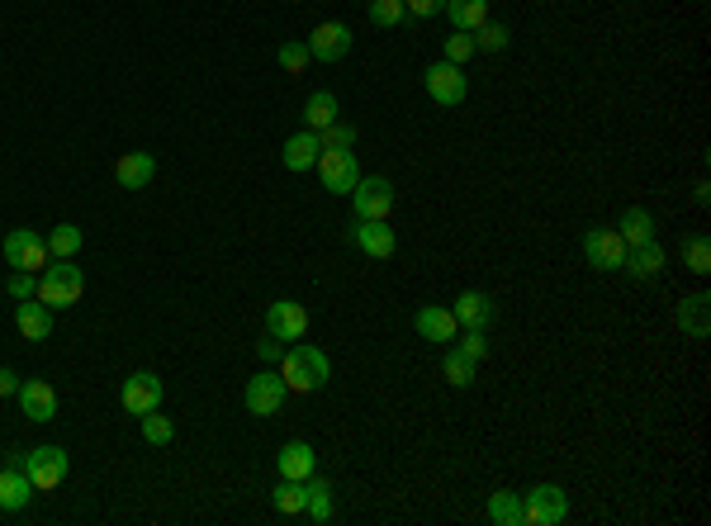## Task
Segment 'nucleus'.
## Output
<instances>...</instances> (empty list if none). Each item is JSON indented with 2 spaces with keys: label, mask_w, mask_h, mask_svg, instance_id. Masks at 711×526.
I'll list each match as a JSON object with an SVG mask.
<instances>
[{
  "label": "nucleus",
  "mask_w": 711,
  "mask_h": 526,
  "mask_svg": "<svg viewBox=\"0 0 711 526\" xmlns=\"http://www.w3.org/2000/svg\"><path fill=\"white\" fill-rule=\"evenodd\" d=\"M422 81H427V95H432L437 105H446V109L460 105V100H465V91H470L465 72H460L456 62H446V57H441V62H432V67L422 72Z\"/></svg>",
  "instance_id": "1a4fd4ad"
},
{
  "label": "nucleus",
  "mask_w": 711,
  "mask_h": 526,
  "mask_svg": "<svg viewBox=\"0 0 711 526\" xmlns=\"http://www.w3.org/2000/svg\"><path fill=\"white\" fill-rule=\"evenodd\" d=\"M489 517L498 526H527L522 522V493H508V489H498L489 498Z\"/></svg>",
  "instance_id": "c756f323"
},
{
  "label": "nucleus",
  "mask_w": 711,
  "mask_h": 526,
  "mask_svg": "<svg viewBox=\"0 0 711 526\" xmlns=\"http://www.w3.org/2000/svg\"><path fill=\"white\" fill-rule=\"evenodd\" d=\"M403 10H408V15H418V19H432V15L446 10V0H403Z\"/></svg>",
  "instance_id": "37998d69"
},
{
  "label": "nucleus",
  "mask_w": 711,
  "mask_h": 526,
  "mask_svg": "<svg viewBox=\"0 0 711 526\" xmlns=\"http://www.w3.org/2000/svg\"><path fill=\"white\" fill-rule=\"evenodd\" d=\"M318 143H323V152H347V147L356 143V128L337 119V124H328L323 133H318Z\"/></svg>",
  "instance_id": "c9c22d12"
},
{
  "label": "nucleus",
  "mask_w": 711,
  "mask_h": 526,
  "mask_svg": "<svg viewBox=\"0 0 711 526\" xmlns=\"http://www.w3.org/2000/svg\"><path fill=\"white\" fill-rule=\"evenodd\" d=\"M474 53H503L512 43V34H508V24H493V19H484L479 29H474Z\"/></svg>",
  "instance_id": "2f4dec72"
},
{
  "label": "nucleus",
  "mask_w": 711,
  "mask_h": 526,
  "mask_svg": "<svg viewBox=\"0 0 711 526\" xmlns=\"http://www.w3.org/2000/svg\"><path fill=\"white\" fill-rule=\"evenodd\" d=\"M403 19V0H370V24H380V29H394Z\"/></svg>",
  "instance_id": "e433bc0d"
},
{
  "label": "nucleus",
  "mask_w": 711,
  "mask_h": 526,
  "mask_svg": "<svg viewBox=\"0 0 711 526\" xmlns=\"http://www.w3.org/2000/svg\"><path fill=\"white\" fill-rule=\"evenodd\" d=\"M275 57H280V67H285L290 76H304V72H309V62H313L309 43H280V53H275Z\"/></svg>",
  "instance_id": "f704fd0d"
},
{
  "label": "nucleus",
  "mask_w": 711,
  "mask_h": 526,
  "mask_svg": "<svg viewBox=\"0 0 711 526\" xmlns=\"http://www.w3.org/2000/svg\"><path fill=\"white\" fill-rule=\"evenodd\" d=\"M678 327L688 332V337H697V342H707L711 337V299L707 294H688L683 304H678Z\"/></svg>",
  "instance_id": "6ab92c4d"
},
{
  "label": "nucleus",
  "mask_w": 711,
  "mask_h": 526,
  "mask_svg": "<svg viewBox=\"0 0 711 526\" xmlns=\"http://www.w3.org/2000/svg\"><path fill=\"white\" fill-rule=\"evenodd\" d=\"M621 271H631L636 280H655V275L664 271V247H659L655 237H650V242H640V247H626Z\"/></svg>",
  "instance_id": "412c9836"
},
{
  "label": "nucleus",
  "mask_w": 711,
  "mask_h": 526,
  "mask_svg": "<svg viewBox=\"0 0 711 526\" xmlns=\"http://www.w3.org/2000/svg\"><path fill=\"white\" fill-rule=\"evenodd\" d=\"M119 403H124L133 418H143V413H152V408H162V380H157L152 370L128 375L124 389H119Z\"/></svg>",
  "instance_id": "9b49d317"
},
{
  "label": "nucleus",
  "mask_w": 711,
  "mask_h": 526,
  "mask_svg": "<svg viewBox=\"0 0 711 526\" xmlns=\"http://www.w3.org/2000/svg\"><path fill=\"white\" fill-rule=\"evenodd\" d=\"M474 57V38L460 34V29H451V38H446V62H456V67H465Z\"/></svg>",
  "instance_id": "4c0bfd02"
},
{
  "label": "nucleus",
  "mask_w": 711,
  "mask_h": 526,
  "mask_svg": "<svg viewBox=\"0 0 711 526\" xmlns=\"http://www.w3.org/2000/svg\"><path fill=\"white\" fill-rule=\"evenodd\" d=\"M347 53H351V29L347 24L328 19V24H318V29L309 34V57L313 62H342Z\"/></svg>",
  "instance_id": "2eb2a0df"
},
{
  "label": "nucleus",
  "mask_w": 711,
  "mask_h": 526,
  "mask_svg": "<svg viewBox=\"0 0 711 526\" xmlns=\"http://www.w3.org/2000/svg\"><path fill=\"white\" fill-rule=\"evenodd\" d=\"M81 242H86V233H81L76 223H57L53 233H48V256H53V261H76Z\"/></svg>",
  "instance_id": "bb28decb"
},
{
  "label": "nucleus",
  "mask_w": 711,
  "mask_h": 526,
  "mask_svg": "<svg viewBox=\"0 0 711 526\" xmlns=\"http://www.w3.org/2000/svg\"><path fill=\"white\" fill-rule=\"evenodd\" d=\"M351 242H356V252L370 256V261H389L394 247H399V237H394V228H389V218H356Z\"/></svg>",
  "instance_id": "6e6552de"
},
{
  "label": "nucleus",
  "mask_w": 711,
  "mask_h": 526,
  "mask_svg": "<svg viewBox=\"0 0 711 526\" xmlns=\"http://www.w3.org/2000/svg\"><path fill=\"white\" fill-rule=\"evenodd\" d=\"M81 294H86V275H81L76 261H53V266H43V275H38V299H43L48 309H76Z\"/></svg>",
  "instance_id": "f03ea898"
},
{
  "label": "nucleus",
  "mask_w": 711,
  "mask_h": 526,
  "mask_svg": "<svg viewBox=\"0 0 711 526\" xmlns=\"http://www.w3.org/2000/svg\"><path fill=\"white\" fill-rule=\"evenodd\" d=\"M351 209H356V218H389V209H394V185L384 181V176L356 181V190H351Z\"/></svg>",
  "instance_id": "ddd939ff"
},
{
  "label": "nucleus",
  "mask_w": 711,
  "mask_h": 526,
  "mask_svg": "<svg viewBox=\"0 0 711 526\" xmlns=\"http://www.w3.org/2000/svg\"><path fill=\"white\" fill-rule=\"evenodd\" d=\"M318 152H323V143H318V133L313 128H299L294 138H285V166L290 171H309V166H318Z\"/></svg>",
  "instance_id": "4be33fe9"
},
{
  "label": "nucleus",
  "mask_w": 711,
  "mask_h": 526,
  "mask_svg": "<svg viewBox=\"0 0 711 526\" xmlns=\"http://www.w3.org/2000/svg\"><path fill=\"white\" fill-rule=\"evenodd\" d=\"M569 517V493L560 484H536L522 498V522L527 526H560Z\"/></svg>",
  "instance_id": "7ed1b4c3"
},
{
  "label": "nucleus",
  "mask_w": 711,
  "mask_h": 526,
  "mask_svg": "<svg viewBox=\"0 0 711 526\" xmlns=\"http://www.w3.org/2000/svg\"><path fill=\"white\" fill-rule=\"evenodd\" d=\"M275 512H285V517H304V503H309V489L299 484V479H285L280 489L271 493Z\"/></svg>",
  "instance_id": "7c9ffc66"
},
{
  "label": "nucleus",
  "mask_w": 711,
  "mask_h": 526,
  "mask_svg": "<svg viewBox=\"0 0 711 526\" xmlns=\"http://www.w3.org/2000/svg\"><path fill=\"white\" fill-rule=\"evenodd\" d=\"M318 181L332 195H351L356 181H361V166H356V152H318Z\"/></svg>",
  "instance_id": "0eeeda50"
},
{
  "label": "nucleus",
  "mask_w": 711,
  "mask_h": 526,
  "mask_svg": "<svg viewBox=\"0 0 711 526\" xmlns=\"http://www.w3.org/2000/svg\"><path fill=\"white\" fill-rule=\"evenodd\" d=\"M451 313H456L460 327H489L493 323V299L484 290H465L456 299V309H451Z\"/></svg>",
  "instance_id": "b1692460"
},
{
  "label": "nucleus",
  "mask_w": 711,
  "mask_h": 526,
  "mask_svg": "<svg viewBox=\"0 0 711 526\" xmlns=\"http://www.w3.org/2000/svg\"><path fill=\"white\" fill-rule=\"evenodd\" d=\"M304 489H309V503H304V512H309L313 522H332L337 503H332V484H328V479L309 474V479H304Z\"/></svg>",
  "instance_id": "cd10ccee"
},
{
  "label": "nucleus",
  "mask_w": 711,
  "mask_h": 526,
  "mask_svg": "<svg viewBox=\"0 0 711 526\" xmlns=\"http://www.w3.org/2000/svg\"><path fill=\"white\" fill-rule=\"evenodd\" d=\"M280 380L290 384L294 394H318L323 384L332 380V365L328 356L309 342H294L285 356H280Z\"/></svg>",
  "instance_id": "f257e3e1"
},
{
  "label": "nucleus",
  "mask_w": 711,
  "mask_h": 526,
  "mask_svg": "<svg viewBox=\"0 0 711 526\" xmlns=\"http://www.w3.org/2000/svg\"><path fill=\"white\" fill-rule=\"evenodd\" d=\"M157 176V162H152V152H124L119 162H114V181L124 185V190H147Z\"/></svg>",
  "instance_id": "a211bd4d"
},
{
  "label": "nucleus",
  "mask_w": 711,
  "mask_h": 526,
  "mask_svg": "<svg viewBox=\"0 0 711 526\" xmlns=\"http://www.w3.org/2000/svg\"><path fill=\"white\" fill-rule=\"evenodd\" d=\"M38 294V280L29 271H15V280H10V299H34Z\"/></svg>",
  "instance_id": "79ce46f5"
},
{
  "label": "nucleus",
  "mask_w": 711,
  "mask_h": 526,
  "mask_svg": "<svg viewBox=\"0 0 711 526\" xmlns=\"http://www.w3.org/2000/svg\"><path fill=\"white\" fill-rule=\"evenodd\" d=\"M15 327H19V337H24V342H48V337H53V309H48L38 294L34 299H19Z\"/></svg>",
  "instance_id": "dca6fc26"
},
{
  "label": "nucleus",
  "mask_w": 711,
  "mask_h": 526,
  "mask_svg": "<svg viewBox=\"0 0 711 526\" xmlns=\"http://www.w3.org/2000/svg\"><path fill=\"white\" fill-rule=\"evenodd\" d=\"M10 394H19V375L0 365V399H10Z\"/></svg>",
  "instance_id": "c03bdc74"
},
{
  "label": "nucleus",
  "mask_w": 711,
  "mask_h": 526,
  "mask_svg": "<svg viewBox=\"0 0 711 526\" xmlns=\"http://www.w3.org/2000/svg\"><path fill=\"white\" fill-rule=\"evenodd\" d=\"M256 356H261V365H280V356H285V342H280V337H271V332H266V337L256 342Z\"/></svg>",
  "instance_id": "a19ab883"
},
{
  "label": "nucleus",
  "mask_w": 711,
  "mask_h": 526,
  "mask_svg": "<svg viewBox=\"0 0 711 526\" xmlns=\"http://www.w3.org/2000/svg\"><path fill=\"white\" fill-rule=\"evenodd\" d=\"M266 332L280 337V342H304V332H309V313H304V304L275 299L271 309H266Z\"/></svg>",
  "instance_id": "f8f14e48"
},
{
  "label": "nucleus",
  "mask_w": 711,
  "mask_h": 526,
  "mask_svg": "<svg viewBox=\"0 0 711 526\" xmlns=\"http://www.w3.org/2000/svg\"><path fill=\"white\" fill-rule=\"evenodd\" d=\"M342 119V105H337V95L332 91H313L309 105H304V124L313 128V133H323L328 124H337Z\"/></svg>",
  "instance_id": "a878e982"
},
{
  "label": "nucleus",
  "mask_w": 711,
  "mask_h": 526,
  "mask_svg": "<svg viewBox=\"0 0 711 526\" xmlns=\"http://www.w3.org/2000/svg\"><path fill=\"white\" fill-rule=\"evenodd\" d=\"M24 474L34 479V489L38 493H48V489H57L62 479H67V470H72V460H67V451L62 446H38V451H24Z\"/></svg>",
  "instance_id": "39448f33"
},
{
  "label": "nucleus",
  "mask_w": 711,
  "mask_h": 526,
  "mask_svg": "<svg viewBox=\"0 0 711 526\" xmlns=\"http://www.w3.org/2000/svg\"><path fill=\"white\" fill-rule=\"evenodd\" d=\"M456 313L441 309V304H427V309H418V332L427 337V342H456Z\"/></svg>",
  "instance_id": "5701e85b"
},
{
  "label": "nucleus",
  "mask_w": 711,
  "mask_h": 526,
  "mask_svg": "<svg viewBox=\"0 0 711 526\" xmlns=\"http://www.w3.org/2000/svg\"><path fill=\"white\" fill-rule=\"evenodd\" d=\"M34 479L24 474V465H5L0 470V512H24L34 498Z\"/></svg>",
  "instance_id": "f3484780"
},
{
  "label": "nucleus",
  "mask_w": 711,
  "mask_h": 526,
  "mask_svg": "<svg viewBox=\"0 0 711 526\" xmlns=\"http://www.w3.org/2000/svg\"><path fill=\"white\" fill-rule=\"evenodd\" d=\"M617 233H621L626 247H640V242H650V237H655V218L645 214V209H626L621 223H617Z\"/></svg>",
  "instance_id": "c85d7f7f"
},
{
  "label": "nucleus",
  "mask_w": 711,
  "mask_h": 526,
  "mask_svg": "<svg viewBox=\"0 0 711 526\" xmlns=\"http://www.w3.org/2000/svg\"><path fill=\"white\" fill-rule=\"evenodd\" d=\"M441 370H446V380L456 384V389H470V384H474V361L465 356V351H460V346H456V351H446Z\"/></svg>",
  "instance_id": "72a5a7b5"
},
{
  "label": "nucleus",
  "mask_w": 711,
  "mask_h": 526,
  "mask_svg": "<svg viewBox=\"0 0 711 526\" xmlns=\"http://www.w3.org/2000/svg\"><path fill=\"white\" fill-rule=\"evenodd\" d=\"M313 465H318V455H313L309 441H290V446H280V455H275V470H280V479H309Z\"/></svg>",
  "instance_id": "aec40b11"
},
{
  "label": "nucleus",
  "mask_w": 711,
  "mask_h": 526,
  "mask_svg": "<svg viewBox=\"0 0 711 526\" xmlns=\"http://www.w3.org/2000/svg\"><path fill=\"white\" fill-rule=\"evenodd\" d=\"M460 351H465L470 361H484V356H489V337H484V327H465V337H460Z\"/></svg>",
  "instance_id": "ea45409f"
},
{
  "label": "nucleus",
  "mask_w": 711,
  "mask_h": 526,
  "mask_svg": "<svg viewBox=\"0 0 711 526\" xmlns=\"http://www.w3.org/2000/svg\"><path fill=\"white\" fill-rule=\"evenodd\" d=\"M441 15H451V29L474 34V29L489 19V0H446V10H441Z\"/></svg>",
  "instance_id": "393cba45"
},
{
  "label": "nucleus",
  "mask_w": 711,
  "mask_h": 526,
  "mask_svg": "<svg viewBox=\"0 0 711 526\" xmlns=\"http://www.w3.org/2000/svg\"><path fill=\"white\" fill-rule=\"evenodd\" d=\"M143 441H147V446H171V441H176V422L162 418L157 408H152V413H143Z\"/></svg>",
  "instance_id": "473e14b6"
},
{
  "label": "nucleus",
  "mask_w": 711,
  "mask_h": 526,
  "mask_svg": "<svg viewBox=\"0 0 711 526\" xmlns=\"http://www.w3.org/2000/svg\"><path fill=\"white\" fill-rule=\"evenodd\" d=\"M688 271H693V275H707L711 271V242H707V237H693V242H688Z\"/></svg>",
  "instance_id": "58836bf2"
},
{
  "label": "nucleus",
  "mask_w": 711,
  "mask_h": 526,
  "mask_svg": "<svg viewBox=\"0 0 711 526\" xmlns=\"http://www.w3.org/2000/svg\"><path fill=\"white\" fill-rule=\"evenodd\" d=\"M19 413L29 422H53L57 418V389L48 380H19Z\"/></svg>",
  "instance_id": "4468645a"
},
{
  "label": "nucleus",
  "mask_w": 711,
  "mask_h": 526,
  "mask_svg": "<svg viewBox=\"0 0 711 526\" xmlns=\"http://www.w3.org/2000/svg\"><path fill=\"white\" fill-rule=\"evenodd\" d=\"M584 256H588V266H593V271H621V261H626V242H621L617 228H588Z\"/></svg>",
  "instance_id": "9d476101"
},
{
  "label": "nucleus",
  "mask_w": 711,
  "mask_h": 526,
  "mask_svg": "<svg viewBox=\"0 0 711 526\" xmlns=\"http://www.w3.org/2000/svg\"><path fill=\"white\" fill-rule=\"evenodd\" d=\"M0 256H5V266L29 271V275H38V266H48V261H53V256H48V237L29 233V228L5 233V242H0Z\"/></svg>",
  "instance_id": "20e7f679"
},
{
  "label": "nucleus",
  "mask_w": 711,
  "mask_h": 526,
  "mask_svg": "<svg viewBox=\"0 0 711 526\" xmlns=\"http://www.w3.org/2000/svg\"><path fill=\"white\" fill-rule=\"evenodd\" d=\"M285 394H290V384H285L271 370V365H266L256 380H247V394H242V403H247V413H252V418H275V413H280V403H285Z\"/></svg>",
  "instance_id": "423d86ee"
}]
</instances>
